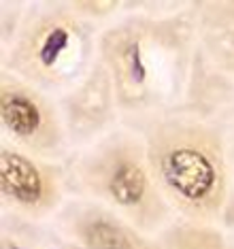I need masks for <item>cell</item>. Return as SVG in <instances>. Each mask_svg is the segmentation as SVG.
<instances>
[{
  "label": "cell",
  "mask_w": 234,
  "mask_h": 249,
  "mask_svg": "<svg viewBox=\"0 0 234 249\" xmlns=\"http://www.w3.org/2000/svg\"><path fill=\"white\" fill-rule=\"evenodd\" d=\"M11 249H19V247H11Z\"/></svg>",
  "instance_id": "9"
},
{
  "label": "cell",
  "mask_w": 234,
  "mask_h": 249,
  "mask_svg": "<svg viewBox=\"0 0 234 249\" xmlns=\"http://www.w3.org/2000/svg\"><path fill=\"white\" fill-rule=\"evenodd\" d=\"M105 55L111 62L117 81L128 88H143L147 81V66L143 62L139 38L128 32H115L105 41Z\"/></svg>",
  "instance_id": "6"
},
{
  "label": "cell",
  "mask_w": 234,
  "mask_h": 249,
  "mask_svg": "<svg viewBox=\"0 0 234 249\" xmlns=\"http://www.w3.org/2000/svg\"><path fill=\"white\" fill-rule=\"evenodd\" d=\"M83 179L94 194L128 211L132 219H158L166 202L139 143L117 141L102 147L85 164Z\"/></svg>",
  "instance_id": "2"
},
{
  "label": "cell",
  "mask_w": 234,
  "mask_h": 249,
  "mask_svg": "<svg viewBox=\"0 0 234 249\" xmlns=\"http://www.w3.org/2000/svg\"><path fill=\"white\" fill-rule=\"evenodd\" d=\"M147 160L158 190L183 215L213 219L226 202V158L215 130L187 117H168L149 132Z\"/></svg>",
  "instance_id": "1"
},
{
  "label": "cell",
  "mask_w": 234,
  "mask_h": 249,
  "mask_svg": "<svg viewBox=\"0 0 234 249\" xmlns=\"http://www.w3.org/2000/svg\"><path fill=\"white\" fill-rule=\"evenodd\" d=\"M88 52V35L81 21L66 11L38 15L21 35L13 64L26 81L58 86L72 77Z\"/></svg>",
  "instance_id": "3"
},
{
  "label": "cell",
  "mask_w": 234,
  "mask_h": 249,
  "mask_svg": "<svg viewBox=\"0 0 234 249\" xmlns=\"http://www.w3.org/2000/svg\"><path fill=\"white\" fill-rule=\"evenodd\" d=\"M0 120L9 134L34 151H49L60 143L55 111L28 83H2Z\"/></svg>",
  "instance_id": "4"
},
{
  "label": "cell",
  "mask_w": 234,
  "mask_h": 249,
  "mask_svg": "<svg viewBox=\"0 0 234 249\" xmlns=\"http://www.w3.org/2000/svg\"><path fill=\"white\" fill-rule=\"evenodd\" d=\"M217 11L224 18H217V26L209 32L211 49L226 69L234 71V4H224Z\"/></svg>",
  "instance_id": "8"
},
{
  "label": "cell",
  "mask_w": 234,
  "mask_h": 249,
  "mask_svg": "<svg viewBox=\"0 0 234 249\" xmlns=\"http://www.w3.org/2000/svg\"><path fill=\"white\" fill-rule=\"evenodd\" d=\"M79 232L88 249H145L132 230L107 215L85 217Z\"/></svg>",
  "instance_id": "7"
},
{
  "label": "cell",
  "mask_w": 234,
  "mask_h": 249,
  "mask_svg": "<svg viewBox=\"0 0 234 249\" xmlns=\"http://www.w3.org/2000/svg\"><path fill=\"white\" fill-rule=\"evenodd\" d=\"M0 190L15 205L43 211L58 198V181L32 158L4 147L0 151Z\"/></svg>",
  "instance_id": "5"
}]
</instances>
